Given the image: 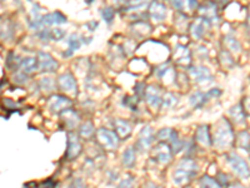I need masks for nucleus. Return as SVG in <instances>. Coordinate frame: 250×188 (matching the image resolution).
<instances>
[{"instance_id": "nucleus-49", "label": "nucleus", "mask_w": 250, "mask_h": 188, "mask_svg": "<svg viewBox=\"0 0 250 188\" xmlns=\"http://www.w3.org/2000/svg\"><path fill=\"white\" fill-rule=\"evenodd\" d=\"M228 188H248V187H245V186L240 185V183H233V185H230Z\"/></svg>"}, {"instance_id": "nucleus-54", "label": "nucleus", "mask_w": 250, "mask_h": 188, "mask_svg": "<svg viewBox=\"0 0 250 188\" xmlns=\"http://www.w3.org/2000/svg\"><path fill=\"white\" fill-rule=\"evenodd\" d=\"M66 188H71V186H70V185H69V186H68V187H66Z\"/></svg>"}, {"instance_id": "nucleus-34", "label": "nucleus", "mask_w": 250, "mask_h": 188, "mask_svg": "<svg viewBox=\"0 0 250 188\" xmlns=\"http://www.w3.org/2000/svg\"><path fill=\"white\" fill-rule=\"evenodd\" d=\"M134 186V178L131 176L125 177L124 180H122L118 185V188H133Z\"/></svg>"}, {"instance_id": "nucleus-46", "label": "nucleus", "mask_w": 250, "mask_h": 188, "mask_svg": "<svg viewBox=\"0 0 250 188\" xmlns=\"http://www.w3.org/2000/svg\"><path fill=\"white\" fill-rule=\"evenodd\" d=\"M15 80H17V83H25L26 82L25 73H19V74H17Z\"/></svg>"}, {"instance_id": "nucleus-15", "label": "nucleus", "mask_w": 250, "mask_h": 188, "mask_svg": "<svg viewBox=\"0 0 250 188\" xmlns=\"http://www.w3.org/2000/svg\"><path fill=\"white\" fill-rule=\"evenodd\" d=\"M42 23H43V26L59 25V24L66 23V18L65 15H62L60 12L49 13V14L43 15V18H42Z\"/></svg>"}, {"instance_id": "nucleus-18", "label": "nucleus", "mask_w": 250, "mask_h": 188, "mask_svg": "<svg viewBox=\"0 0 250 188\" xmlns=\"http://www.w3.org/2000/svg\"><path fill=\"white\" fill-rule=\"evenodd\" d=\"M135 147L130 145L128 148L125 149L123 152V156H122V162L124 167L126 168H131L134 164H135V161H137V154H135Z\"/></svg>"}, {"instance_id": "nucleus-41", "label": "nucleus", "mask_w": 250, "mask_h": 188, "mask_svg": "<svg viewBox=\"0 0 250 188\" xmlns=\"http://www.w3.org/2000/svg\"><path fill=\"white\" fill-rule=\"evenodd\" d=\"M215 180L218 181V183L220 186H225V187H229V186H230L229 180H228V176L225 173H219Z\"/></svg>"}, {"instance_id": "nucleus-14", "label": "nucleus", "mask_w": 250, "mask_h": 188, "mask_svg": "<svg viewBox=\"0 0 250 188\" xmlns=\"http://www.w3.org/2000/svg\"><path fill=\"white\" fill-rule=\"evenodd\" d=\"M149 14H150L151 19L160 23L167 17V8H165L164 4L153 1L150 4V6H149Z\"/></svg>"}, {"instance_id": "nucleus-31", "label": "nucleus", "mask_w": 250, "mask_h": 188, "mask_svg": "<svg viewBox=\"0 0 250 188\" xmlns=\"http://www.w3.org/2000/svg\"><path fill=\"white\" fill-rule=\"evenodd\" d=\"M224 42H225V46L230 49L231 51H240V49H242L240 48V43H239L238 40H236L231 34L227 35L224 39Z\"/></svg>"}, {"instance_id": "nucleus-17", "label": "nucleus", "mask_w": 250, "mask_h": 188, "mask_svg": "<svg viewBox=\"0 0 250 188\" xmlns=\"http://www.w3.org/2000/svg\"><path fill=\"white\" fill-rule=\"evenodd\" d=\"M114 127H115V131H117V134L119 136V138H128L131 134V125L126 120L115 119Z\"/></svg>"}, {"instance_id": "nucleus-33", "label": "nucleus", "mask_w": 250, "mask_h": 188, "mask_svg": "<svg viewBox=\"0 0 250 188\" xmlns=\"http://www.w3.org/2000/svg\"><path fill=\"white\" fill-rule=\"evenodd\" d=\"M102 17L106 23L111 24V22L114 20V17H115V10L111 6H106V8L102 9Z\"/></svg>"}, {"instance_id": "nucleus-43", "label": "nucleus", "mask_w": 250, "mask_h": 188, "mask_svg": "<svg viewBox=\"0 0 250 188\" xmlns=\"http://www.w3.org/2000/svg\"><path fill=\"white\" fill-rule=\"evenodd\" d=\"M4 106H5L6 109H10V111H15L17 108V103L14 100H10V99H4Z\"/></svg>"}, {"instance_id": "nucleus-22", "label": "nucleus", "mask_w": 250, "mask_h": 188, "mask_svg": "<svg viewBox=\"0 0 250 188\" xmlns=\"http://www.w3.org/2000/svg\"><path fill=\"white\" fill-rule=\"evenodd\" d=\"M205 24H209L205 19H203V18H199V19H196L195 22L193 23V25H191V35H193L195 39H199V38L203 37V34H204V30H205Z\"/></svg>"}, {"instance_id": "nucleus-5", "label": "nucleus", "mask_w": 250, "mask_h": 188, "mask_svg": "<svg viewBox=\"0 0 250 188\" xmlns=\"http://www.w3.org/2000/svg\"><path fill=\"white\" fill-rule=\"evenodd\" d=\"M151 157H153V160L155 162L160 163V164H168V163H170L171 157H173L170 145L165 144L164 142L158 143L153 148Z\"/></svg>"}, {"instance_id": "nucleus-47", "label": "nucleus", "mask_w": 250, "mask_h": 188, "mask_svg": "<svg viewBox=\"0 0 250 188\" xmlns=\"http://www.w3.org/2000/svg\"><path fill=\"white\" fill-rule=\"evenodd\" d=\"M98 26V22H90V23L86 24V28L89 29L90 31H94V29Z\"/></svg>"}, {"instance_id": "nucleus-12", "label": "nucleus", "mask_w": 250, "mask_h": 188, "mask_svg": "<svg viewBox=\"0 0 250 188\" xmlns=\"http://www.w3.org/2000/svg\"><path fill=\"white\" fill-rule=\"evenodd\" d=\"M189 74L193 77L194 80H196V82H199V83L210 82L211 80L210 70L203 66L191 67V68L189 69Z\"/></svg>"}, {"instance_id": "nucleus-52", "label": "nucleus", "mask_w": 250, "mask_h": 188, "mask_svg": "<svg viewBox=\"0 0 250 188\" xmlns=\"http://www.w3.org/2000/svg\"><path fill=\"white\" fill-rule=\"evenodd\" d=\"M144 188H159V187H156V186L154 185V183H148V185L145 186Z\"/></svg>"}, {"instance_id": "nucleus-16", "label": "nucleus", "mask_w": 250, "mask_h": 188, "mask_svg": "<svg viewBox=\"0 0 250 188\" xmlns=\"http://www.w3.org/2000/svg\"><path fill=\"white\" fill-rule=\"evenodd\" d=\"M145 97H146V100L150 104L153 108H158L162 103V95H160L159 89L155 88L154 86H149L145 91Z\"/></svg>"}, {"instance_id": "nucleus-7", "label": "nucleus", "mask_w": 250, "mask_h": 188, "mask_svg": "<svg viewBox=\"0 0 250 188\" xmlns=\"http://www.w3.org/2000/svg\"><path fill=\"white\" fill-rule=\"evenodd\" d=\"M220 94H222V92H220V89H218V88L211 89V91L207 92V93H202V92H195L194 94H191L190 99H189V100H190L191 106L195 107V108H200V107L204 106L205 103L210 99V98L219 97Z\"/></svg>"}, {"instance_id": "nucleus-44", "label": "nucleus", "mask_w": 250, "mask_h": 188, "mask_svg": "<svg viewBox=\"0 0 250 188\" xmlns=\"http://www.w3.org/2000/svg\"><path fill=\"white\" fill-rule=\"evenodd\" d=\"M55 187H57V183L53 182L51 180L44 181V182L39 186V188H55Z\"/></svg>"}, {"instance_id": "nucleus-51", "label": "nucleus", "mask_w": 250, "mask_h": 188, "mask_svg": "<svg viewBox=\"0 0 250 188\" xmlns=\"http://www.w3.org/2000/svg\"><path fill=\"white\" fill-rule=\"evenodd\" d=\"M189 6H190L191 9H195L196 6H198V3H196V1H189Z\"/></svg>"}, {"instance_id": "nucleus-19", "label": "nucleus", "mask_w": 250, "mask_h": 188, "mask_svg": "<svg viewBox=\"0 0 250 188\" xmlns=\"http://www.w3.org/2000/svg\"><path fill=\"white\" fill-rule=\"evenodd\" d=\"M68 50H66L65 53H62V57L64 58L71 57L73 53L80 48V46H82V37H79L78 34H71L70 37L68 38Z\"/></svg>"}, {"instance_id": "nucleus-1", "label": "nucleus", "mask_w": 250, "mask_h": 188, "mask_svg": "<svg viewBox=\"0 0 250 188\" xmlns=\"http://www.w3.org/2000/svg\"><path fill=\"white\" fill-rule=\"evenodd\" d=\"M199 167L196 162L191 158H184L182 162L178 164L173 173V182L176 186H184L190 182L193 178L198 176Z\"/></svg>"}, {"instance_id": "nucleus-53", "label": "nucleus", "mask_w": 250, "mask_h": 188, "mask_svg": "<svg viewBox=\"0 0 250 188\" xmlns=\"http://www.w3.org/2000/svg\"><path fill=\"white\" fill-rule=\"evenodd\" d=\"M248 29L250 31V12H249V18H248Z\"/></svg>"}, {"instance_id": "nucleus-50", "label": "nucleus", "mask_w": 250, "mask_h": 188, "mask_svg": "<svg viewBox=\"0 0 250 188\" xmlns=\"http://www.w3.org/2000/svg\"><path fill=\"white\" fill-rule=\"evenodd\" d=\"M173 5L175 6L176 9H182V6L184 5V4H183V1H174Z\"/></svg>"}, {"instance_id": "nucleus-38", "label": "nucleus", "mask_w": 250, "mask_h": 188, "mask_svg": "<svg viewBox=\"0 0 250 188\" xmlns=\"http://www.w3.org/2000/svg\"><path fill=\"white\" fill-rule=\"evenodd\" d=\"M38 37L43 40L44 43H48L49 40H51V30H49V29H43L42 31H39Z\"/></svg>"}, {"instance_id": "nucleus-40", "label": "nucleus", "mask_w": 250, "mask_h": 188, "mask_svg": "<svg viewBox=\"0 0 250 188\" xmlns=\"http://www.w3.org/2000/svg\"><path fill=\"white\" fill-rule=\"evenodd\" d=\"M124 106L130 107L133 111L137 109V98L135 97H124Z\"/></svg>"}, {"instance_id": "nucleus-11", "label": "nucleus", "mask_w": 250, "mask_h": 188, "mask_svg": "<svg viewBox=\"0 0 250 188\" xmlns=\"http://www.w3.org/2000/svg\"><path fill=\"white\" fill-rule=\"evenodd\" d=\"M73 102L64 95H53L49 100V108L53 113H60L70 108Z\"/></svg>"}, {"instance_id": "nucleus-21", "label": "nucleus", "mask_w": 250, "mask_h": 188, "mask_svg": "<svg viewBox=\"0 0 250 188\" xmlns=\"http://www.w3.org/2000/svg\"><path fill=\"white\" fill-rule=\"evenodd\" d=\"M203 19H205L208 23L210 22H216L218 20V14H216V5L214 3H209L207 6L202 8Z\"/></svg>"}, {"instance_id": "nucleus-10", "label": "nucleus", "mask_w": 250, "mask_h": 188, "mask_svg": "<svg viewBox=\"0 0 250 188\" xmlns=\"http://www.w3.org/2000/svg\"><path fill=\"white\" fill-rule=\"evenodd\" d=\"M38 62H39V68L42 73H44V71L51 73V71H55L58 69L57 60L45 51H39L38 53Z\"/></svg>"}, {"instance_id": "nucleus-8", "label": "nucleus", "mask_w": 250, "mask_h": 188, "mask_svg": "<svg viewBox=\"0 0 250 188\" xmlns=\"http://www.w3.org/2000/svg\"><path fill=\"white\" fill-rule=\"evenodd\" d=\"M58 84H59V88L62 92H66V93L73 94V95H77L78 94L77 80H75L74 75L71 74V73H64V74L59 75Z\"/></svg>"}, {"instance_id": "nucleus-39", "label": "nucleus", "mask_w": 250, "mask_h": 188, "mask_svg": "<svg viewBox=\"0 0 250 188\" xmlns=\"http://www.w3.org/2000/svg\"><path fill=\"white\" fill-rule=\"evenodd\" d=\"M163 104H164L165 107H171V106H174V104H176V98L174 97L173 94H170V93L165 94L164 102H163Z\"/></svg>"}, {"instance_id": "nucleus-20", "label": "nucleus", "mask_w": 250, "mask_h": 188, "mask_svg": "<svg viewBox=\"0 0 250 188\" xmlns=\"http://www.w3.org/2000/svg\"><path fill=\"white\" fill-rule=\"evenodd\" d=\"M174 60L179 64H189L190 63V51L185 47L178 46L175 53H174Z\"/></svg>"}, {"instance_id": "nucleus-26", "label": "nucleus", "mask_w": 250, "mask_h": 188, "mask_svg": "<svg viewBox=\"0 0 250 188\" xmlns=\"http://www.w3.org/2000/svg\"><path fill=\"white\" fill-rule=\"evenodd\" d=\"M229 113H230L231 118H233V119L235 120L236 123L244 122L245 113H244V111H243V108H242V104H236V106L231 107L230 111H229Z\"/></svg>"}, {"instance_id": "nucleus-35", "label": "nucleus", "mask_w": 250, "mask_h": 188, "mask_svg": "<svg viewBox=\"0 0 250 188\" xmlns=\"http://www.w3.org/2000/svg\"><path fill=\"white\" fill-rule=\"evenodd\" d=\"M220 60H222L223 64L227 67H231L234 64L233 59H231V57L229 55L228 51H222V54H220Z\"/></svg>"}, {"instance_id": "nucleus-45", "label": "nucleus", "mask_w": 250, "mask_h": 188, "mask_svg": "<svg viewBox=\"0 0 250 188\" xmlns=\"http://www.w3.org/2000/svg\"><path fill=\"white\" fill-rule=\"evenodd\" d=\"M135 91H137L138 95H142V94H144L145 95V86L143 84V83H138L137 87H135Z\"/></svg>"}, {"instance_id": "nucleus-27", "label": "nucleus", "mask_w": 250, "mask_h": 188, "mask_svg": "<svg viewBox=\"0 0 250 188\" xmlns=\"http://www.w3.org/2000/svg\"><path fill=\"white\" fill-rule=\"evenodd\" d=\"M199 185L200 188H222V186L219 185L218 181H216L215 178L208 176V174H205V176H203L202 178H200Z\"/></svg>"}, {"instance_id": "nucleus-29", "label": "nucleus", "mask_w": 250, "mask_h": 188, "mask_svg": "<svg viewBox=\"0 0 250 188\" xmlns=\"http://www.w3.org/2000/svg\"><path fill=\"white\" fill-rule=\"evenodd\" d=\"M6 67L10 70H17L19 67H21V59L18 55H15L13 51H10L8 54V58H6Z\"/></svg>"}, {"instance_id": "nucleus-23", "label": "nucleus", "mask_w": 250, "mask_h": 188, "mask_svg": "<svg viewBox=\"0 0 250 188\" xmlns=\"http://www.w3.org/2000/svg\"><path fill=\"white\" fill-rule=\"evenodd\" d=\"M38 64H39L38 58L25 57L24 59H21V69H23V73H25V74L33 73L38 68Z\"/></svg>"}, {"instance_id": "nucleus-37", "label": "nucleus", "mask_w": 250, "mask_h": 188, "mask_svg": "<svg viewBox=\"0 0 250 188\" xmlns=\"http://www.w3.org/2000/svg\"><path fill=\"white\" fill-rule=\"evenodd\" d=\"M171 132H173V129H170V128L162 129L160 132H158V140H160V141L169 140L171 136Z\"/></svg>"}, {"instance_id": "nucleus-13", "label": "nucleus", "mask_w": 250, "mask_h": 188, "mask_svg": "<svg viewBox=\"0 0 250 188\" xmlns=\"http://www.w3.org/2000/svg\"><path fill=\"white\" fill-rule=\"evenodd\" d=\"M195 140L199 144L204 145V147H210L213 144V140H211L210 132H209V125L203 124L199 128L196 129Z\"/></svg>"}, {"instance_id": "nucleus-3", "label": "nucleus", "mask_w": 250, "mask_h": 188, "mask_svg": "<svg viewBox=\"0 0 250 188\" xmlns=\"http://www.w3.org/2000/svg\"><path fill=\"white\" fill-rule=\"evenodd\" d=\"M225 157H227V161L230 165V168L233 169V172L239 178H242L244 181L250 180V167L244 158H242L239 154L234 153V152L228 153Z\"/></svg>"}, {"instance_id": "nucleus-24", "label": "nucleus", "mask_w": 250, "mask_h": 188, "mask_svg": "<svg viewBox=\"0 0 250 188\" xmlns=\"http://www.w3.org/2000/svg\"><path fill=\"white\" fill-rule=\"evenodd\" d=\"M169 141H170V149L174 154L179 153V152L184 148V142L180 140L179 136H178V133H176L175 131L171 132V136L170 138H169Z\"/></svg>"}, {"instance_id": "nucleus-9", "label": "nucleus", "mask_w": 250, "mask_h": 188, "mask_svg": "<svg viewBox=\"0 0 250 188\" xmlns=\"http://www.w3.org/2000/svg\"><path fill=\"white\" fill-rule=\"evenodd\" d=\"M154 141V131L151 127L146 125L143 128V131L140 132L139 134V140H138L137 147L135 148L139 149L140 152H145L148 151L150 148V145L153 144Z\"/></svg>"}, {"instance_id": "nucleus-2", "label": "nucleus", "mask_w": 250, "mask_h": 188, "mask_svg": "<svg viewBox=\"0 0 250 188\" xmlns=\"http://www.w3.org/2000/svg\"><path fill=\"white\" fill-rule=\"evenodd\" d=\"M234 133L230 123L227 119H222L216 124L215 132L213 134V144L216 148L224 149L233 144Z\"/></svg>"}, {"instance_id": "nucleus-42", "label": "nucleus", "mask_w": 250, "mask_h": 188, "mask_svg": "<svg viewBox=\"0 0 250 188\" xmlns=\"http://www.w3.org/2000/svg\"><path fill=\"white\" fill-rule=\"evenodd\" d=\"M70 186H71V188H86L85 182H84L82 178H79V177H75L74 180L71 181Z\"/></svg>"}, {"instance_id": "nucleus-6", "label": "nucleus", "mask_w": 250, "mask_h": 188, "mask_svg": "<svg viewBox=\"0 0 250 188\" xmlns=\"http://www.w3.org/2000/svg\"><path fill=\"white\" fill-rule=\"evenodd\" d=\"M82 143H80L79 136L74 132L68 133V147H66V160L74 161L82 153Z\"/></svg>"}, {"instance_id": "nucleus-32", "label": "nucleus", "mask_w": 250, "mask_h": 188, "mask_svg": "<svg viewBox=\"0 0 250 188\" xmlns=\"http://www.w3.org/2000/svg\"><path fill=\"white\" fill-rule=\"evenodd\" d=\"M39 87L44 92H51L55 88V80L51 78H43L39 80Z\"/></svg>"}, {"instance_id": "nucleus-30", "label": "nucleus", "mask_w": 250, "mask_h": 188, "mask_svg": "<svg viewBox=\"0 0 250 188\" xmlns=\"http://www.w3.org/2000/svg\"><path fill=\"white\" fill-rule=\"evenodd\" d=\"M238 145L242 149H245V151H250V136L248 132H242L239 133L238 136Z\"/></svg>"}, {"instance_id": "nucleus-25", "label": "nucleus", "mask_w": 250, "mask_h": 188, "mask_svg": "<svg viewBox=\"0 0 250 188\" xmlns=\"http://www.w3.org/2000/svg\"><path fill=\"white\" fill-rule=\"evenodd\" d=\"M62 118L65 120V124L68 125V128H74L78 122H79V116L74 111H70V109H66V111L62 112Z\"/></svg>"}, {"instance_id": "nucleus-48", "label": "nucleus", "mask_w": 250, "mask_h": 188, "mask_svg": "<svg viewBox=\"0 0 250 188\" xmlns=\"http://www.w3.org/2000/svg\"><path fill=\"white\" fill-rule=\"evenodd\" d=\"M245 111L250 113V95L245 98Z\"/></svg>"}, {"instance_id": "nucleus-36", "label": "nucleus", "mask_w": 250, "mask_h": 188, "mask_svg": "<svg viewBox=\"0 0 250 188\" xmlns=\"http://www.w3.org/2000/svg\"><path fill=\"white\" fill-rule=\"evenodd\" d=\"M64 37H65V31L62 29L55 28L51 30V39L53 40H62Z\"/></svg>"}, {"instance_id": "nucleus-4", "label": "nucleus", "mask_w": 250, "mask_h": 188, "mask_svg": "<svg viewBox=\"0 0 250 188\" xmlns=\"http://www.w3.org/2000/svg\"><path fill=\"white\" fill-rule=\"evenodd\" d=\"M97 138L100 144H103V147L106 149H117L119 145V136L117 134V132L100 128L97 132Z\"/></svg>"}, {"instance_id": "nucleus-28", "label": "nucleus", "mask_w": 250, "mask_h": 188, "mask_svg": "<svg viewBox=\"0 0 250 188\" xmlns=\"http://www.w3.org/2000/svg\"><path fill=\"white\" fill-rule=\"evenodd\" d=\"M94 133H95V129H94V125L91 122H85L83 123L82 127H80V137L85 138V140H89V138H91L94 136Z\"/></svg>"}]
</instances>
